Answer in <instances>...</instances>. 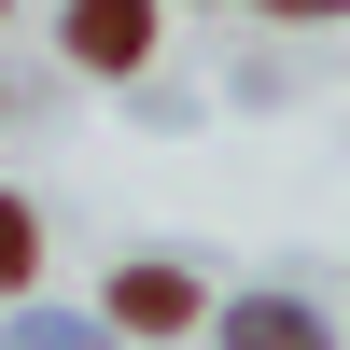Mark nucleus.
Instances as JSON below:
<instances>
[{"instance_id": "obj_1", "label": "nucleus", "mask_w": 350, "mask_h": 350, "mask_svg": "<svg viewBox=\"0 0 350 350\" xmlns=\"http://www.w3.org/2000/svg\"><path fill=\"white\" fill-rule=\"evenodd\" d=\"M70 56L84 70H140L154 56V0H70Z\"/></svg>"}, {"instance_id": "obj_2", "label": "nucleus", "mask_w": 350, "mask_h": 350, "mask_svg": "<svg viewBox=\"0 0 350 350\" xmlns=\"http://www.w3.org/2000/svg\"><path fill=\"white\" fill-rule=\"evenodd\" d=\"M112 323L126 336H183L196 323V280L183 267H112Z\"/></svg>"}, {"instance_id": "obj_3", "label": "nucleus", "mask_w": 350, "mask_h": 350, "mask_svg": "<svg viewBox=\"0 0 350 350\" xmlns=\"http://www.w3.org/2000/svg\"><path fill=\"white\" fill-rule=\"evenodd\" d=\"M224 350H323V308H295V295H252L239 323H224Z\"/></svg>"}, {"instance_id": "obj_4", "label": "nucleus", "mask_w": 350, "mask_h": 350, "mask_svg": "<svg viewBox=\"0 0 350 350\" xmlns=\"http://www.w3.org/2000/svg\"><path fill=\"white\" fill-rule=\"evenodd\" d=\"M28 267H42V224H28L14 196H0V295H28Z\"/></svg>"}, {"instance_id": "obj_5", "label": "nucleus", "mask_w": 350, "mask_h": 350, "mask_svg": "<svg viewBox=\"0 0 350 350\" xmlns=\"http://www.w3.org/2000/svg\"><path fill=\"white\" fill-rule=\"evenodd\" d=\"M14 350H98L84 323H14Z\"/></svg>"}, {"instance_id": "obj_6", "label": "nucleus", "mask_w": 350, "mask_h": 350, "mask_svg": "<svg viewBox=\"0 0 350 350\" xmlns=\"http://www.w3.org/2000/svg\"><path fill=\"white\" fill-rule=\"evenodd\" d=\"M267 14H350V0H267Z\"/></svg>"}]
</instances>
